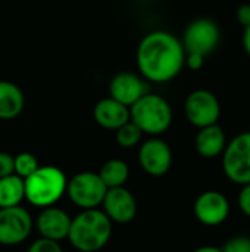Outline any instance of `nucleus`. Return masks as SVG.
<instances>
[{
	"label": "nucleus",
	"mask_w": 250,
	"mask_h": 252,
	"mask_svg": "<svg viewBox=\"0 0 250 252\" xmlns=\"http://www.w3.org/2000/svg\"><path fill=\"white\" fill-rule=\"evenodd\" d=\"M183 41L169 31L156 30L147 32L139 43L136 62L140 75L150 83H168L174 80L186 65Z\"/></svg>",
	"instance_id": "f257e3e1"
},
{
	"label": "nucleus",
	"mask_w": 250,
	"mask_h": 252,
	"mask_svg": "<svg viewBox=\"0 0 250 252\" xmlns=\"http://www.w3.org/2000/svg\"><path fill=\"white\" fill-rule=\"evenodd\" d=\"M112 236V220L103 210H81L72 219L68 241L80 252H97Z\"/></svg>",
	"instance_id": "f03ea898"
},
{
	"label": "nucleus",
	"mask_w": 250,
	"mask_h": 252,
	"mask_svg": "<svg viewBox=\"0 0 250 252\" xmlns=\"http://www.w3.org/2000/svg\"><path fill=\"white\" fill-rule=\"evenodd\" d=\"M66 188L68 179L60 168L53 165L38 167L25 179V199L34 207H52L66 193Z\"/></svg>",
	"instance_id": "7ed1b4c3"
},
{
	"label": "nucleus",
	"mask_w": 250,
	"mask_h": 252,
	"mask_svg": "<svg viewBox=\"0 0 250 252\" xmlns=\"http://www.w3.org/2000/svg\"><path fill=\"white\" fill-rule=\"evenodd\" d=\"M131 121L136 123L144 134L159 136L172 124V108L169 102L155 93L147 92L131 108Z\"/></svg>",
	"instance_id": "20e7f679"
},
{
	"label": "nucleus",
	"mask_w": 250,
	"mask_h": 252,
	"mask_svg": "<svg viewBox=\"0 0 250 252\" xmlns=\"http://www.w3.org/2000/svg\"><path fill=\"white\" fill-rule=\"evenodd\" d=\"M108 188L99 173L81 171L68 180L66 195L69 201L80 210L99 208L103 204Z\"/></svg>",
	"instance_id": "39448f33"
},
{
	"label": "nucleus",
	"mask_w": 250,
	"mask_h": 252,
	"mask_svg": "<svg viewBox=\"0 0 250 252\" xmlns=\"http://www.w3.org/2000/svg\"><path fill=\"white\" fill-rule=\"evenodd\" d=\"M222 171L225 177L240 186L250 183V131L233 137L222 154Z\"/></svg>",
	"instance_id": "423d86ee"
},
{
	"label": "nucleus",
	"mask_w": 250,
	"mask_h": 252,
	"mask_svg": "<svg viewBox=\"0 0 250 252\" xmlns=\"http://www.w3.org/2000/svg\"><path fill=\"white\" fill-rule=\"evenodd\" d=\"M184 114L192 126L203 128L218 124L221 117V103L217 94L211 90L197 89L187 96L184 102Z\"/></svg>",
	"instance_id": "0eeeda50"
},
{
	"label": "nucleus",
	"mask_w": 250,
	"mask_h": 252,
	"mask_svg": "<svg viewBox=\"0 0 250 252\" xmlns=\"http://www.w3.org/2000/svg\"><path fill=\"white\" fill-rule=\"evenodd\" d=\"M220 40L221 30L218 24L209 18H199L187 25L181 41L186 53H199L206 58L217 49Z\"/></svg>",
	"instance_id": "6e6552de"
},
{
	"label": "nucleus",
	"mask_w": 250,
	"mask_h": 252,
	"mask_svg": "<svg viewBox=\"0 0 250 252\" xmlns=\"http://www.w3.org/2000/svg\"><path fill=\"white\" fill-rule=\"evenodd\" d=\"M32 227V217L24 207L0 208V245L15 247L25 242Z\"/></svg>",
	"instance_id": "1a4fd4ad"
},
{
	"label": "nucleus",
	"mask_w": 250,
	"mask_h": 252,
	"mask_svg": "<svg viewBox=\"0 0 250 252\" xmlns=\"http://www.w3.org/2000/svg\"><path fill=\"white\" fill-rule=\"evenodd\" d=\"M137 158L143 171L152 177L165 176L172 165L171 146L156 136L144 140L140 145Z\"/></svg>",
	"instance_id": "9d476101"
},
{
	"label": "nucleus",
	"mask_w": 250,
	"mask_h": 252,
	"mask_svg": "<svg viewBox=\"0 0 250 252\" xmlns=\"http://www.w3.org/2000/svg\"><path fill=\"white\" fill-rule=\"evenodd\" d=\"M194 217L208 227L222 224L230 216V202L227 196L218 190L202 192L194 201Z\"/></svg>",
	"instance_id": "9b49d317"
},
{
	"label": "nucleus",
	"mask_w": 250,
	"mask_h": 252,
	"mask_svg": "<svg viewBox=\"0 0 250 252\" xmlns=\"http://www.w3.org/2000/svg\"><path fill=\"white\" fill-rule=\"evenodd\" d=\"M102 210L112 220V223L128 224L136 219L137 201L125 186L113 188L108 189L102 204Z\"/></svg>",
	"instance_id": "f8f14e48"
},
{
	"label": "nucleus",
	"mask_w": 250,
	"mask_h": 252,
	"mask_svg": "<svg viewBox=\"0 0 250 252\" xmlns=\"http://www.w3.org/2000/svg\"><path fill=\"white\" fill-rule=\"evenodd\" d=\"M149 92L147 83L143 77L124 71L113 75L109 83V94L118 102L131 108L141 96Z\"/></svg>",
	"instance_id": "ddd939ff"
},
{
	"label": "nucleus",
	"mask_w": 250,
	"mask_h": 252,
	"mask_svg": "<svg viewBox=\"0 0 250 252\" xmlns=\"http://www.w3.org/2000/svg\"><path fill=\"white\" fill-rule=\"evenodd\" d=\"M72 219L69 217V214L55 205L43 208L35 220V227L40 236L57 242L68 239Z\"/></svg>",
	"instance_id": "4468645a"
},
{
	"label": "nucleus",
	"mask_w": 250,
	"mask_h": 252,
	"mask_svg": "<svg viewBox=\"0 0 250 252\" xmlns=\"http://www.w3.org/2000/svg\"><path fill=\"white\" fill-rule=\"evenodd\" d=\"M93 118L102 128L116 131L131 120V111L127 105L109 96L94 105Z\"/></svg>",
	"instance_id": "2eb2a0df"
},
{
	"label": "nucleus",
	"mask_w": 250,
	"mask_h": 252,
	"mask_svg": "<svg viewBox=\"0 0 250 252\" xmlns=\"http://www.w3.org/2000/svg\"><path fill=\"white\" fill-rule=\"evenodd\" d=\"M227 143L224 130L218 124H214L199 128L194 139V149L203 158H217L220 155L222 157Z\"/></svg>",
	"instance_id": "dca6fc26"
},
{
	"label": "nucleus",
	"mask_w": 250,
	"mask_h": 252,
	"mask_svg": "<svg viewBox=\"0 0 250 252\" xmlns=\"http://www.w3.org/2000/svg\"><path fill=\"white\" fill-rule=\"evenodd\" d=\"M25 106L22 90L12 81L0 80V120L16 118Z\"/></svg>",
	"instance_id": "f3484780"
},
{
	"label": "nucleus",
	"mask_w": 250,
	"mask_h": 252,
	"mask_svg": "<svg viewBox=\"0 0 250 252\" xmlns=\"http://www.w3.org/2000/svg\"><path fill=\"white\" fill-rule=\"evenodd\" d=\"M25 199V180L18 174L0 179V208L18 207Z\"/></svg>",
	"instance_id": "a211bd4d"
},
{
	"label": "nucleus",
	"mask_w": 250,
	"mask_h": 252,
	"mask_svg": "<svg viewBox=\"0 0 250 252\" xmlns=\"http://www.w3.org/2000/svg\"><path fill=\"white\" fill-rule=\"evenodd\" d=\"M99 176L102 177V180L108 189L122 188V186H125V183L130 177V168L125 161L113 158V159L106 161L102 165Z\"/></svg>",
	"instance_id": "6ab92c4d"
},
{
	"label": "nucleus",
	"mask_w": 250,
	"mask_h": 252,
	"mask_svg": "<svg viewBox=\"0 0 250 252\" xmlns=\"http://www.w3.org/2000/svg\"><path fill=\"white\" fill-rule=\"evenodd\" d=\"M143 134L144 133L141 131V128L130 120L127 124H124L122 127H119L115 131V140L121 148L130 149V148H134L137 145H141Z\"/></svg>",
	"instance_id": "aec40b11"
},
{
	"label": "nucleus",
	"mask_w": 250,
	"mask_h": 252,
	"mask_svg": "<svg viewBox=\"0 0 250 252\" xmlns=\"http://www.w3.org/2000/svg\"><path fill=\"white\" fill-rule=\"evenodd\" d=\"M38 167L40 165L37 158L29 152H21L15 157V174H18L24 180L29 177L34 171H37Z\"/></svg>",
	"instance_id": "412c9836"
},
{
	"label": "nucleus",
	"mask_w": 250,
	"mask_h": 252,
	"mask_svg": "<svg viewBox=\"0 0 250 252\" xmlns=\"http://www.w3.org/2000/svg\"><path fill=\"white\" fill-rule=\"evenodd\" d=\"M27 252H63V250H62V247H60V244L57 241L40 238V239L34 241L29 245Z\"/></svg>",
	"instance_id": "4be33fe9"
},
{
	"label": "nucleus",
	"mask_w": 250,
	"mask_h": 252,
	"mask_svg": "<svg viewBox=\"0 0 250 252\" xmlns=\"http://www.w3.org/2000/svg\"><path fill=\"white\" fill-rule=\"evenodd\" d=\"M224 252H250V238L249 236H234L228 239L224 247Z\"/></svg>",
	"instance_id": "5701e85b"
},
{
	"label": "nucleus",
	"mask_w": 250,
	"mask_h": 252,
	"mask_svg": "<svg viewBox=\"0 0 250 252\" xmlns=\"http://www.w3.org/2000/svg\"><path fill=\"white\" fill-rule=\"evenodd\" d=\"M15 174V157L0 152V179Z\"/></svg>",
	"instance_id": "b1692460"
},
{
	"label": "nucleus",
	"mask_w": 250,
	"mask_h": 252,
	"mask_svg": "<svg viewBox=\"0 0 250 252\" xmlns=\"http://www.w3.org/2000/svg\"><path fill=\"white\" fill-rule=\"evenodd\" d=\"M239 207L242 213L250 219V183L242 186V190L239 193Z\"/></svg>",
	"instance_id": "393cba45"
},
{
	"label": "nucleus",
	"mask_w": 250,
	"mask_h": 252,
	"mask_svg": "<svg viewBox=\"0 0 250 252\" xmlns=\"http://www.w3.org/2000/svg\"><path fill=\"white\" fill-rule=\"evenodd\" d=\"M203 62H205V56L203 55H199V53H187V56H186V65L190 69H193V71H199L203 66Z\"/></svg>",
	"instance_id": "a878e982"
},
{
	"label": "nucleus",
	"mask_w": 250,
	"mask_h": 252,
	"mask_svg": "<svg viewBox=\"0 0 250 252\" xmlns=\"http://www.w3.org/2000/svg\"><path fill=\"white\" fill-rule=\"evenodd\" d=\"M236 16H237V21L243 25V28L249 27L250 25V4L249 3H245V4H240L237 12H236Z\"/></svg>",
	"instance_id": "bb28decb"
},
{
	"label": "nucleus",
	"mask_w": 250,
	"mask_h": 252,
	"mask_svg": "<svg viewBox=\"0 0 250 252\" xmlns=\"http://www.w3.org/2000/svg\"><path fill=\"white\" fill-rule=\"evenodd\" d=\"M242 43H243V49H245V52L249 55V58H250V25L249 27H246V28H245V31H243Z\"/></svg>",
	"instance_id": "cd10ccee"
},
{
	"label": "nucleus",
	"mask_w": 250,
	"mask_h": 252,
	"mask_svg": "<svg viewBox=\"0 0 250 252\" xmlns=\"http://www.w3.org/2000/svg\"><path fill=\"white\" fill-rule=\"evenodd\" d=\"M193 252H224V251H222V248H218V247H211V245H208V247H200V248L194 250Z\"/></svg>",
	"instance_id": "c85d7f7f"
}]
</instances>
